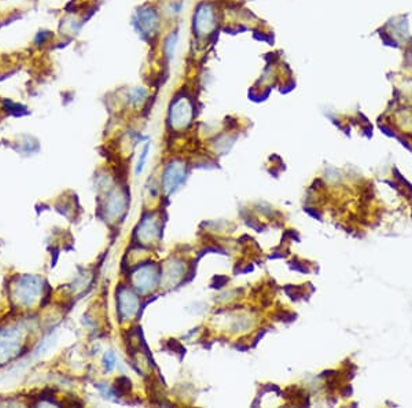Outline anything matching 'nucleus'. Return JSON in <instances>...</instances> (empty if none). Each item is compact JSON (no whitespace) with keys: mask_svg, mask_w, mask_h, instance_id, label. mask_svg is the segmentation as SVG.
<instances>
[{"mask_svg":"<svg viewBox=\"0 0 412 408\" xmlns=\"http://www.w3.org/2000/svg\"><path fill=\"white\" fill-rule=\"evenodd\" d=\"M181 180H183V172L181 169H179V166L172 165L165 173V186L168 190L175 188Z\"/></svg>","mask_w":412,"mask_h":408,"instance_id":"obj_1","label":"nucleus"},{"mask_svg":"<svg viewBox=\"0 0 412 408\" xmlns=\"http://www.w3.org/2000/svg\"><path fill=\"white\" fill-rule=\"evenodd\" d=\"M212 21H213V14H212V11H210L209 8H206V7H203L202 10H199V12H198L197 15L198 30H201L202 25H205V23H206V28L209 29V26L212 25Z\"/></svg>","mask_w":412,"mask_h":408,"instance_id":"obj_2","label":"nucleus"},{"mask_svg":"<svg viewBox=\"0 0 412 408\" xmlns=\"http://www.w3.org/2000/svg\"><path fill=\"white\" fill-rule=\"evenodd\" d=\"M147 153H148V146H146L142 153V158L139 160V164H137V169H136L137 173H139V172H142L143 166H144V162H146V158H147Z\"/></svg>","mask_w":412,"mask_h":408,"instance_id":"obj_3","label":"nucleus"}]
</instances>
